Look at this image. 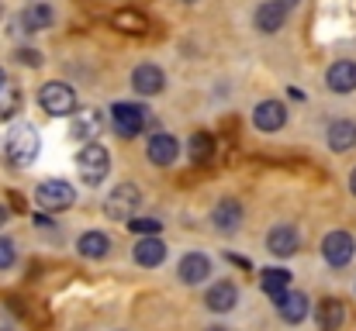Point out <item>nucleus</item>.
Segmentation results:
<instances>
[{
	"instance_id": "1",
	"label": "nucleus",
	"mask_w": 356,
	"mask_h": 331,
	"mask_svg": "<svg viewBox=\"0 0 356 331\" xmlns=\"http://www.w3.org/2000/svg\"><path fill=\"white\" fill-rule=\"evenodd\" d=\"M38 131L31 128V124H17V128H10L7 131V142H3V155H7V162L10 166H17V169H28L35 159H38Z\"/></svg>"
},
{
	"instance_id": "2",
	"label": "nucleus",
	"mask_w": 356,
	"mask_h": 331,
	"mask_svg": "<svg viewBox=\"0 0 356 331\" xmlns=\"http://www.w3.org/2000/svg\"><path fill=\"white\" fill-rule=\"evenodd\" d=\"M76 169H80L83 183L97 187V183L108 176V169H111V155H108V148H104L101 142L80 145V152H76Z\"/></svg>"
},
{
	"instance_id": "3",
	"label": "nucleus",
	"mask_w": 356,
	"mask_h": 331,
	"mask_svg": "<svg viewBox=\"0 0 356 331\" xmlns=\"http://www.w3.org/2000/svg\"><path fill=\"white\" fill-rule=\"evenodd\" d=\"M38 104L45 114H52V117H73L76 114V94H73V87L70 83H45L42 87V94H38Z\"/></svg>"
},
{
	"instance_id": "4",
	"label": "nucleus",
	"mask_w": 356,
	"mask_h": 331,
	"mask_svg": "<svg viewBox=\"0 0 356 331\" xmlns=\"http://www.w3.org/2000/svg\"><path fill=\"white\" fill-rule=\"evenodd\" d=\"M138 204H142L138 187H135V183H118V187L108 194V201H104V214L111 221H131L135 211H138Z\"/></svg>"
},
{
	"instance_id": "5",
	"label": "nucleus",
	"mask_w": 356,
	"mask_h": 331,
	"mask_svg": "<svg viewBox=\"0 0 356 331\" xmlns=\"http://www.w3.org/2000/svg\"><path fill=\"white\" fill-rule=\"evenodd\" d=\"M35 201H38L42 211H66V207H73L76 190H73L66 180H45V183H38Z\"/></svg>"
},
{
	"instance_id": "6",
	"label": "nucleus",
	"mask_w": 356,
	"mask_h": 331,
	"mask_svg": "<svg viewBox=\"0 0 356 331\" xmlns=\"http://www.w3.org/2000/svg\"><path fill=\"white\" fill-rule=\"evenodd\" d=\"M322 255H325V262L336 266V269L350 266L353 255H356L353 235H350V231H329V235L322 238Z\"/></svg>"
},
{
	"instance_id": "7",
	"label": "nucleus",
	"mask_w": 356,
	"mask_h": 331,
	"mask_svg": "<svg viewBox=\"0 0 356 331\" xmlns=\"http://www.w3.org/2000/svg\"><path fill=\"white\" fill-rule=\"evenodd\" d=\"M111 121H115V131L121 138H135L142 128H145V110L138 104H128V101H118L111 108Z\"/></svg>"
},
{
	"instance_id": "8",
	"label": "nucleus",
	"mask_w": 356,
	"mask_h": 331,
	"mask_svg": "<svg viewBox=\"0 0 356 331\" xmlns=\"http://www.w3.org/2000/svg\"><path fill=\"white\" fill-rule=\"evenodd\" d=\"M177 276H180V283L197 287V283H204V280L211 276V259L201 255V252H187V255L180 259V266H177Z\"/></svg>"
},
{
	"instance_id": "9",
	"label": "nucleus",
	"mask_w": 356,
	"mask_h": 331,
	"mask_svg": "<svg viewBox=\"0 0 356 331\" xmlns=\"http://www.w3.org/2000/svg\"><path fill=\"white\" fill-rule=\"evenodd\" d=\"M145 155H149V162H152V166H173V162H177V155H180V145H177V138H173V135L159 131V135H152V138H149Z\"/></svg>"
},
{
	"instance_id": "10",
	"label": "nucleus",
	"mask_w": 356,
	"mask_h": 331,
	"mask_svg": "<svg viewBox=\"0 0 356 331\" xmlns=\"http://www.w3.org/2000/svg\"><path fill=\"white\" fill-rule=\"evenodd\" d=\"M131 87H135L138 94H145V97H156V94H163L166 76H163V69H159V66L142 62V66H135V73H131Z\"/></svg>"
},
{
	"instance_id": "11",
	"label": "nucleus",
	"mask_w": 356,
	"mask_h": 331,
	"mask_svg": "<svg viewBox=\"0 0 356 331\" xmlns=\"http://www.w3.org/2000/svg\"><path fill=\"white\" fill-rule=\"evenodd\" d=\"M101 128H104V117H101V110H76L73 114V128H70V135L73 138H80L83 145H90L97 135H101Z\"/></svg>"
},
{
	"instance_id": "12",
	"label": "nucleus",
	"mask_w": 356,
	"mask_h": 331,
	"mask_svg": "<svg viewBox=\"0 0 356 331\" xmlns=\"http://www.w3.org/2000/svg\"><path fill=\"white\" fill-rule=\"evenodd\" d=\"M252 124L259 131H277V128L287 124V108L280 101H263V104H256V110H252Z\"/></svg>"
},
{
	"instance_id": "13",
	"label": "nucleus",
	"mask_w": 356,
	"mask_h": 331,
	"mask_svg": "<svg viewBox=\"0 0 356 331\" xmlns=\"http://www.w3.org/2000/svg\"><path fill=\"white\" fill-rule=\"evenodd\" d=\"M266 248H270L273 255H280V259L294 255V252H298V228H294V224H277V228H270Z\"/></svg>"
},
{
	"instance_id": "14",
	"label": "nucleus",
	"mask_w": 356,
	"mask_h": 331,
	"mask_svg": "<svg viewBox=\"0 0 356 331\" xmlns=\"http://www.w3.org/2000/svg\"><path fill=\"white\" fill-rule=\"evenodd\" d=\"M325 83L332 94H353L356 90V62L343 59V62H332L329 73H325Z\"/></svg>"
},
{
	"instance_id": "15",
	"label": "nucleus",
	"mask_w": 356,
	"mask_h": 331,
	"mask_svg": "<svg viewBox=\"0 0 356 331\" xmlns=\"http://www.w3.org/2000/svg\"><path fill=\"white\" fill-rule=\"evenodd\" d=\"M131 259H135L138 266H145V269H156V266L166 259V245H163L156 235L138 238V241H135V248H131Z\"/></svg>"
},
{
	"instance_id": "16",
	"label": "nucleus",
	"mask_w": 356,
	"mask_h": 331,
	"mask_svg": "<svg viewBox=\"0 0 356 331\" xmlns=\"http://www.w3.org/2000/svg\"><path fill=\"white\" fill-rule=\"evenodd\" d=\"M204 304H208V311H215V314H225V311H232V307L238 304V287H236V283H229V280L215 283V287L208 290Z\"/></svg>"
},
{
	"instance_id": "17",
	"label": "nucleus",
	"mask_w": 356,
	"mask_h": 331,
	"mask_svg": "<svg viewBox=\"0 0 356 331\" xmlns=\"http://www.w3.org/2000/svg\"><path fill=\"white\" fill-rule=\"evenodd\" d=\"M315 321H318V328L322 331H339L343 328V321H346V307H343V300H336V297L318 300V307H315Z\"/></svg>"
},
{
	"instance_id": "18",
	"label": "nucleus",
	"mask_w": 356,
	"mask_h": 331,
	"mask_svg": "<svg viewBox=\"0 0 356 331\" xmlns=\"http://www.w3.org/2000/svg\"><path fill=\"white\" fill-rule=\"evenodd\" d=\"M211 221H215V228L218 231H238V224H242V204H238L236 197H225V201H218L215 204V211H211Z\"/></svg>"
},
{
	"instance_id": "19",
	"label": "nucleus",
	"mask_w": 356,
	"mask_h": 331,
	"mask_svg": "<svg viewBox=\"0 0 356 331\" xmlns=\"http://www.w3.org/2000/svg\"><path fill=\"white\" fill-rule=\"evenodd\" d=\"M277 311H280V318H284L287 325H301V321L308 318V297L298 294V290H287V294L277 300Z\"/></svg>"
},
{
	"instance_id": "20",
	"label": "nucleus",
	"mask_w": 356,
	"mask_h": 331,
	"mask_svg": "<svg viewBox=\"0 0 356 331\" xmlns=\"http://www.w3.org/2000/svg\"><path fill=\"white\" fill-rule=\"evenodd\" d=\"M284 17H287V10H284L277 0H266L263 7H256V28H259L263 35L280 31V28H284Z\"/></svg>"
},
{
	"instance_id": "21",
	"label": "nucleus",
	"mask_w": 356,
	"mask_h": 331,
	"mask_svg": "<svg viewBox=\"0 0 356 331\" xmlns=\"http://www.w3.org/2000/svg\"><path fill=\"white\" fill-rule=\"evenodd\" d=\"M259 287H263V294H270L273 300H280L287 294V287H291V273L280 269V266H266L259 273Z\"/></svg>"
},
{
	"instance_id": "22",
	"label": "nucleus",
	"mask_w": 356,
	"mask_h": 331,
	"mask_svg": "<svg viewBox=\"0 0 356 331\" xmlns=\"http://www.w3.org/2000/svg\"><path fill=\"white\" fill-rule=\"evenodd\" d=\"M21 28L24 31H45V28H52V7L49 3H28L21 10Z\"/></svg>"
},
{
	"instance_id": "23",
	"label": "nucleus",
	"mask_w": 356,
	"mask_h": 331,
	"mask_svg": "<svg viewBox=\"0 0 356 331\" xmlns=\"http://www.w3.org/2000/svg\"><path fill=\"white\" fill-rule=\"evenodd\" d=\"M353 145H356L353 121H332V124H329V148H332V152H350Z\"/></svg>"
},
{
	"instance_id": "24",
	"label": "nucleus",
	"mask_w": 356,
	"mask_h": 331,
	"mask_svg": "<svg viewBox=\"0 0 356 331\" xmlns=\"http://www.w3.org/2000/svg\"><path fill=\"white\" fill-rule=\"evenodd\" d=\"M76 248H80L83 259H104L108 248H111V238H108L104 231H87V235H80Z\"/></svg>"
},
{
	"instance_id": "25",
	"label": "nucleus",
	"mask_w": 356,
	"mask_h": 331,
	"mask_svg": "<svg viewBox=\"0 0 356 331\" xmlns=\"http://www.w3.org/2000/svg\"><path fill=\"white\" fill-rule=\"evenodd\" d=\"M17 110H21V90L3 80L0 83V121H10Z\"/></svg>"
},
{
	"instance_id": "26",
	"label": "nucleus",
	"mask_w": 356,
	"mask_h": 331,
	"mask_svg": "<svg viewBox=\"0 0 356 331\" xmlns=\"http://www.w3.org/2000/svg\"><path fill=\"white\" fill-rule=\"evenodd\" d=\"M211 155H215V138H211L208 131H197V135L191 138V159H194L197 166H204Z\"/></svg>"
},
{
	"instance_id": "27",
	"label": "nucleus",
	"mask_w": 356,
	"mask_h": 331,
	"mask_svg": "<svg viewBox=\"0 0 356 331\" xmlns=\"http://www.w3.org/2000/svg\"><path fill=\"white\" fill-rule=\"evenodd\" d=\"M111 24H115L118 31H128V35H138V31L149 28V21H145L138 10H118V14L111 17Z\"/></svg>"
},
{
	"instance_id": "28",
	"label": "nucleus",
	"mask_w": 356,
	"mask_h": 331,
	"mask_svg": "<svg viewBox=\"0 0 356 331\" xmlns=\"http://www.w3.org/2000/svg\"><path fill=\"white\" fill-rule=\"evenodd\" d=\"M128 228H131L135 235H145V238H149V235H156V231L163 228V221H156V218H131V221H128Z\"/></svg>"
},
{
	"instance_id": "29",
	"label": "nucleus",
	"mask_w": 356,
	"mask_h": 331,
	"mask_svg": "<svg viewBox=\"0 0 356 331\" xmlns=\"http://www.w3.org/2000/svg\"><path fill=\"white\" fill-rule=\"evenodd\" d=\"M14 259H17L14 241H10V238H0V269H10V266H14Z\"/></svg>"
},
{
	"instance_id": "30",
	"label": "nucleus",
	"mask_w": 356,
	"mask_h": 331,
	"mask_svg": "<svg viewBox=\"0 0 356 331\" xmlns=\"http://www.w3.org/2000/svg\"><path fill=\"white\" fill-rule=\"evenodd\" d=\"M17 56H21V62H24V66H42V56H38V52H31V49H21Z\"/></svg>"
},
{
	"instance_id": "31",
	"label": "nucleus",
	"mask_w": 356,
	"mask_h": 331,
	"mask_svg": "<svg viewBox=\"0 0 356 331\" xmlns=\"http://www.w3.org/2000/svg\"><path fill=\"white\" fill-rule=\"evenodd\" d=\"M277 3H280V7H284V10H291V7H294V3H298V0H277Z\"/></svg>"
},
{
	"instance_id": "32",
	"label": "nucleus",
	"mask_w": 356,
	"mask_h": 331,
	"mask_svg": "<svg viewBox=\"0 0 356 331\" xmlns=\"http://www.w3.org/2000/svg\"><path fill=\"white\" fill-rule=\"evenodd\" d=\"M350 190L356 194V169H353V176H350Z\"/></svg>"
},
{
	"instance_id": "33",
	"label": "nucleus",
	"mask_w": 356,
	"mask_h": 331,
	"mask_svg": "<svg viewBox=\"0 0 356 331\" xmlns=\"http://www.w3.org/2000/svg\"><path fill=\"white\" fill-rule=\"evenodd\" d=\"M208 331H229V328H222V325H211V328H208Z\"/></svg>"
},
{
	"instance_id": "34",
	"label": "nucleus",
	"mask_w": 356,
	"mask_h": 331,
	"mask_svg": "<svg viewBox=\"0 0 356 331\" xmlns=\"http://www.w3.org/2000/svg\"><path fill=\"white\" fill-rule=\"evenodd\" d=\"M3 221H7V211H3V207H0V224H3Z\"/></svg>"
},
{
	"instance_id": "35",
	"label": "nucleus",
	"mask_w": 356,
	"mask_h": 331,
	"mask_svg": "<svg viewBox=\"0 0 356 331\" xmlns=\"http://www.w3.org/2000/svg\"><path fill=\"white\" fill-rule=\"evenodd\" d=\"M0 83H3V69H0Z\"/></svg>"
},
{
	"instance_id": "36",
	"label": "nucleus",
	"mask_w": 356,
	"mask_h": 331,
	"mask_svg": "<svg viewBox=\"0 0 356 331\" xmlns=\"http://www.w3.org/2000/svg\"><path fill=\"white\" fill-rule=\"evenodd\" d=\"M187 3H194V0H187Z\"/></svg>"
},
{
	"instance_id": "37",
	"label": "nucleus",
	"mask_w": 356,
	"mask_h": 331,
	"mask_svg": "<svg viewBox=\"0 0 356 331\" xmlns=\"http://www.w3.org/2000/svg\"><path fill=\"white\" fill-rule=\"evenodd\" d=\"M0 331H7V328H0Z\"/></svg>"
}]
</instances>
